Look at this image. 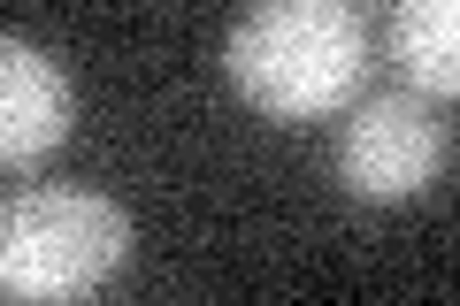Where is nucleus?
I'll use <instances>...</instances> for the list:
<instances>
[{
    "label": "nucleus",
    "mask_w": 460,
    "mask_h": 306,
    "mask_svg": "<svg viewBox=\"0 0 460 306\" xmlns=\"http://www.w3.org/2000/svg\"><path fill=\"white\" fill-rule=\"evenodd\" d=\"M223 69L253 115L314 123V115L353 108L368 77V23L345 0H269L230 23Z\"/></svg>",
    "instance_id": "1"
},
{
    "label": "nucleus",
    "mask_w": 460,
    "mask_h": 306,
    "mask_svg": "<svg viewBox=\"0 0 460 306\" xmlns=\"http://www.w3.org/2000/svg\"><path fill=\"white\" fill-rule=\"evenodd\" d=\"M131 260V214L77 184H39L0 207V291L31 306L93 299Z\"/></svg>",
    "instance_id": "2"
},
{
    "label": "nucleus",
    "mask_w": 460,
    "mask_h": 306,
    "mask_svg": "<svg viewBox=\"0 0 460 306\" xmlns=\"http://www.w3.org/2000/svg\"><path fill=\"white\" fill-rule=\"evenodd\" d=\"M445 169V123L414 92H376L353 100L338 130V177L361 199H414Z\"/></svg>",
    "instance_id": "3"
},
{
    "label": "nucleus",
    "mask_w": 460,
    "mask_h": 306,
    "mask_svg": "<svg viewBox=\"0 0 460 306\" xmlns=\"http://www.w3.org/2000/svg\"><path fill=\"white\" fill-rule=\"evenodd\" d=\"M69 77L54 54H39L31 39H0V169L47 162L54 145L69 138Z\"/></svg>",
    "instance_id": "4"
},
{
    "label": "nucleus",
    "mask_w": 460,
    "mask_h": 306,
    "mask_svg": "<svg viewBox=\"0 0 460 306\" xmlns=\"http://www.w3.org/2000/svg\"><path fill=\"white\" fill-rule=\"evenodd\" d=\"M392 62L407 69L422 92H453L460 84V8L453 0H407L392 8Z\"/></svg>",
    "instance_id": "5"
}]
</instances>
